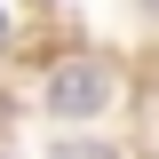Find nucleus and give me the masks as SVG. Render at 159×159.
<instances>
[{"label": "nucleus", "instance_id": "nucleus-1", "mask_svg": "<svg viewBox=\"0 0 159 159\" xmlns=\"http://www.w3.org/2000/svg\"><path fill=\"white\" fill-rule=\"evenodd\" d=\"M103 96H111L103 64H64V72L48 80V103H56V111H96Z\"/></svg>", "mask_w": 159, "mask_h": 159}, {"label": "nucleus", "instance_id": "nucleus-3", "mask_svg": "<svg viewBox=\"0 0 159 159\" xmlns=\"http://www.w3.org/2000/svg\"><path fill=\"white\" fill-rule=\"evenodd\" d=\"M0 40H8V16H0Z\"/></svg>", "mask_w": 159, "mask_h": 159}, {"label": "nucleus", "instance_id": "nucleus-2", "mask_svg": "<svg viewBox=\"0 0 159 159\" xmlns=\"http://www.w3.org/2000/svg\"><path fill=\"white\" fill-rule=\"evenodd\" d=\"M72 159H103V151H72Z\"/></svg>", "mask_w": 159, "mask_h": 159}]
</instances>
